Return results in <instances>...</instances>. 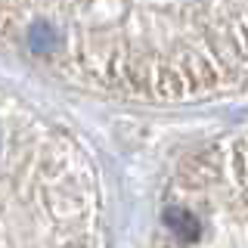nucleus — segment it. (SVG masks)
<instances>
[{
	"label": "nucleus",
	"instance_id": "obj_1",
	"mask_svg": "<svg viewBox=\"0 0 248 248\" xmlns=\"http://www.w3.org/2000/svg\"><path fill=\"white\" fill-rule=\"evenodd\" d=\"M0 44L62 81L127 99L248 90V0H0Z\"/></svg>",
	"mask_w": 248,
	"mask_h": 248
},
{
	"label": "nucleus",
	"instance_id": "obj_2",
	"mask_svg": "<svg viewBox=\"0 0 248 248\" xmlns=\"http://www.w3.org/2000/svg\"><path fill=\"white\" fill-rule=\"evenodd\" d=\"M103 242V192L87 149L0 90V245Z\"/></svg>",
	"mask_w": 248,
	"mask_h": 248
},
{
	"label": "nucleus",
	"instance_id": "obj_3",
	"mask_svg": "<svg viewBox=\"0 0 248 248\" xmlns=\"http://www.w3.org/2000/svg\"><path fill=\"white\" fill-rule=\"evenodd\" d=\"M165 227L189 245H248V130L186 155L165 196Z\"/></svg>",
	"mask_w": 248,
	"mask_h": 248
}]
</instances>
